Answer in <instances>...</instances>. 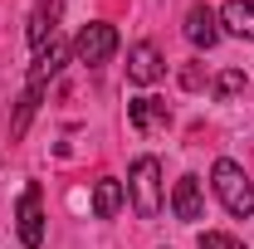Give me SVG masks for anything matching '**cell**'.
Here are the masks:
<instances>
[{"mask_svg":"<svg viewBox=\"0 0 254 249\" xmlns=\"http://www.w3.org/2000/svg\"><path fill=\"white\" fill-rule=\"evenodd\" d=\"M210 186H215L220 205H225L235 220H250V215H254V181L240 171V166H235V161H230V156H220V161H215Z\"/></svg>","mask_w":254,"mask_h":249,"instance_id":"cell-1","label":"cell"},{"mask_svg":"<svg viewBox=\"0 0 254 249\" xmlns=\"http://www.w3.org/2000/svg\"><path fill=\"white\" fill-rule=\"evenodd\" d=\"M127 190H132V210L142 220L161 215V166H157V156H137V161H132Z\"/></svg>","mask_w":254,"mask_h":249,"instance_id":"cell-2","label":"cell"},{"mask_svg":"<svg viewBox=\"0 0 254 249\" xmlns=\"http://www.w3.org/2000/svg\"><path fill=\"white\" fill-rule=\"evenodd\" d=\"M113 54H118V30H113L108 20H93V25L78 30V39H73V59L78 63L93 68V63H108Z\"/></svg>","mask_w":254,"mask_h":249,"instance_id":"cell-3","label":"cell"},{"mask_svg":"<svg viewBox=\"0 0 254 249\" xmlns=\"http://www.w3.org/2000/svg\"><path fill=\"white\" fill-rule=\"evenodd\" d=\"M15 220H20V245L25 249H39L44 245V210H39V186H25L20 205H15Z\"/></svg>","mask_w":254,"mask_h":249,"instance_id":"cell-4","label":"cell"},{"mask_svg":"<svg viewBox=\"0 0 254 249\" xmlns=\"http://www.w3.org/2000/svg\"><path fill=\"white\" fill-rule=\"evenodd\" d=\"M59 15H64V0H39L30 15V49H49L54 44V34H59Z\"/></svg>","mask_w":254,"mask_h":249,"instance_id":"cell-5","label":"cell"},{"mask_svg":"<svg viewBox=\"0 0 254 249\" xmlns=\"http://www.w3.org/2000/svg\"><path fill=\"white\" fill-rule=\"evenodd\" d=\"M171 215L176 220H200L205 215V190H200V176H181L176 190H171Z\"/></svg>","mask_w":254,"mask_h":249,"instance_id":"cell-6","label":"cell"},{"mask_svg":"<svg viewBox=\"0 0 254 249\" xmlns=\"http://www.w3.org/2000/svg\"><path fill=\"white\" fill-rule=\"evenodd\" d=\"M161 68H166V63H161L157 44H147V39H142V44H132V49H127V78H132V83H142V88H147V83H157Z\"/></svg>","mask_w":254,"mask_h":249,"instance_id":"cell-7","label":"cell"},{"mask_svg":"<svg viewBox=\"0 0 254 249\" xmlns=\"http://www.w3.org/2000/svg\"><path fill=\"white\" fill-rule=\"evenodd\" d=\"M186 39L195 44V49H210V44L220 39V10L190 5V10H186Z\"/></svg>","mask_w":254,"mask_h":249,"instance_id":"cell-8","label":"cell"},{"mask_svg":"<svg viewBox=\"0 0 254 249\" xmlns=\"http://www.w3.org/2000/svg\"><path fill=\"white\" fill-rule=\"evenodd\" d=\"M127 123L137 132H157V127H171V108L161 98H132L127 103Z\"/></svg>","mask_w":254,"mask_h":249,"instance_id":"cell-9","label":"cell"},{"mask_svg":"<svg viewBox=\"0 0 254 249\" xmlns=\"http://www.w3.org/2000/svg\"><path fill=\"white\" fill-rule=\"evenodd\" d=\"M68 54H73V44L54 39V44H49V49L34 59V68H30V88H39V93H44V83H49V78H54V73L64 68V59H68Z\"/></svg>","mask_w":254,"mask_h":249,"instance_id":"cell-10","label":"cell"},{"mask_svg":"<svg viewBox=\"0 0 254 249\" xmlns=\"http://www.w3.org/2000/svg\"><path fill=\"white\" fill-rule=\"evenodd\" d=\"M220 25L235 39H254V0H225L220 5Z\"/></svg>","mask_w":254,"mask_h":249,"instance_id":"cell-11","label":"cell"},{"mask_svg":"<svg viewBox=\"0 0 254 249\" xmlns=\"http://www.w3.org/2000/svg\"><path fill=\"white\" fill-rule=\"evenodd\" d=\"M123 200H127L123 181H113V176H103V181L93 186V215H98V220H113L118 210H123Z\"/></svg>","mask_w":254,"mask_h":249,"instance_id":"cell-12","label":"cell"},{"mask_svg":"<svg viewBox=\"0 0 254 249\" xmlns=\"http://www.w3.org/2000/svg\"><path fill=\"white\" fill-rule=\"evenodd\" d=\"M245 93H250V78L240 68H225L220 78H215V98L220 103H235V98H245Z\"/></svg>","mask_w":254,"mask_h":249,"instance_id":"cell-13","label":"cell"},{"mask_svg":"<svg viewBox=\"0 0 254 249\" xmlns=\"http://www.w3.org/2000/svg\"><path fill=\"white\" fill-rule=\"evenodd\" d=\"M34 108H39V88H25V98H20V108H15V118H10V137H25V127H30Z\"/></svg>","mask_w":254,"mask_h":249,"instance_id":"cell-14","label":"cell"},{"mask_svg":"<svg viewBox=\"0 0 254 249\" xmlns=\"http://www.w3.org/2000/svg\"><path fill=\"white\" fill-rule=\"evenodd\" d=\"M200 249H245L235 235H225V230H205L200 235Z\"/></svg>","mask_w":254,"mask_h":249,"instance_id":"cell-15","label":"cell"}]
</instances>
